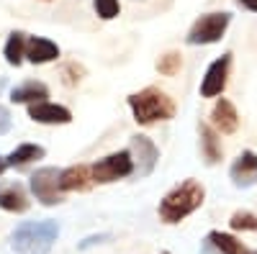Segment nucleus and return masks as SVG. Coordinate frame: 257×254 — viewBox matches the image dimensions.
Wrapping results in <instances>:
<instances>
[{
    "instance_id": "aec40b11",
    "label": "nucleus",
    "mask_w": 257,
    "mask_h": 254,
    "mask_svg": "<svg viewBox=\"0 0 257 254\" xmlns=\"http://www.w3.org/2000/svg\"><path fill=\"white\" fill-rule=\"evenodd\" d=\"M180 67H183V57H180L178 52H170V54H165V57L157 59V70H160V75L173 77L175 72H180Z\"/></svg>"
},
{
    "instance_id": "2eb2a0df",
    "label": "nucleus",
    "mask_w": 257,
    "mask_h": 254,
    "mask_svg": "<svg viewBox=\"0 0 257 254\" xmlns=\"http://www.w3.org/2000/svg\"><path fill=\"white\" fill-rule=\"evenodd\" d=\"M49 98V88L44 82H36V80H29L24 85H18V88L11 90V103H44Z\"/></svg>"
},
{
    "instance_id": "b1692460",
    "label": "nucleus",
    "mask_w": 257,
    "mask_h": 254,
    "mask_svg": "<svg viewBox=\"0 0 257 254\" xmlns=\"http://www.w3.org/2000/svg\"><path fill=\"white\" fill-rule=\"evenodd\" d=\"M103 239H108V236H90V239H85V241L80 244V249H88V246H93V244H100Z\"/></svg>"
},
{
    "instance_id": "9d476101",
    "label": "nucleus",
    "mask_w": 257,
    "mask_h": 254,
    "mask_svg": "<svg viewBox=\"0 0 257 254\" xmlns=\"http://www.w3.org/2000/svg\"><path fill=\"white\" fill-rule=\"evenodd\" d=\"M229 177L237 187H249L257 182V154L254 152H242L234 164L229 167Z\"/></svg>"
},
{
    "instance_id": "dca6fc26",
    "label": "nucleus",
    "mask_w": 257,
    "mask_h": 254,
    "mask_svg": "<svg viewBox=\"0 0 257 254\" xmlns=\"http://www.w3.org/2000/svg\"><path fill=\"white\" fill-rule=\"evenodd\" d=\"M44 154H47V149L41 144H21L6 157V162H8V167H26L36 159H44Z\"/></svg>"
},
{
    "instance_id": "7ed1b4c3",
    "label": "nucleus",
    "mask_w": 257,
    "mask_h": 254,
    "mask_svg": "<svg viewBox=\"0 0 257 254\" xmlns=\"http://www.w3.org/2000/svg\"><path fill=\"white\" fill-rule=\"evenodd\" d=\"M128 108L134 113V121L142 126L157 123V121H170L175 116L173 98L157 88H144L134 95H128Z\"/></svg>"
},
{
    "instance_id": "4468645a",
    "label": "nucleus",
    "mask_w": 257,
    "mask_h": 254,
    "mask_svg": "<svg viewBox=\"0 0 257 254\" xmlns=\"http://www.w3.org/2000/svg\"><path fill=\"white\" fill-rule=\"evenodd\" d=\"M0 208L11 210V213H24V210H29V195H26L24 185H18V182L0 185Z\"/></svg>"
},
{
    "instance_id": "ddd939ff",
    "label": "nucleus",
    "mask_w": 257,
    "mask_h": 254,
    "mask_svg": "<svg viewBox=\"0 0 257 254\" xmlns=\"http://www.w3.org/2000/svg\"><path fill=\"white\" fill-rule=\"evenodd\" d=\"M57 57H59V47L52 39L34 36L26 41V59L31 65H47V62H54Z\"/></svg>"
},
{
    "instance_id": "6ab92c4d",
    "label": "nucleus",
    "mask_w": 257,
    "mask_h": 254,
    "mask_svg": "<svg viewBox=\"0 0 257 254\" xmlns=\"http://www.w3.org/2000/svg\"><path fill=\"white\" fill-rule=\"evenodd\" d=\"M206 241H211L221 254H249V249L242 241H237L231 234H221V231H211Z\"/></svg>"
},
{
    "instance_id": "c85d7f7f",
    "label": "nucleus",
    "mask_w": 257,
    "mask_h": 254,
    "mask_svg": "<svg viewBox=\"0 0 257 254\" xmlns=\"http://www.w3.org/2000/svg\"><path fill=\"white\" fill-rule=\"evenodd\" d=\"M249 254H257V251H252V249H249Z\"/></svg>"
},
{
    "instance_id": "bb28decb",
    "label": "nucleus",
    "mask_w": 257,
    "mask_h": 254,
    "mask_svg": "<svg viewBox=\"0 0 257 254\" xmlns=\"http://www.w3.org/2000/svg\"><path fill=\"white\" fill-rule=\"evenodd\" d=\"M6 169H8V162H6V157H0V175H3Z\"/></svg>"
},
{
    "instance_id": "a211bd4d",
    "label": "nucleus",
    "mask_w": 257,
    "mask_h": 254,
    "mask_svg": "<svg viewBox=\"0 0 257 254\" xmlns=\"http://www.w3.org/2000/svg\"><path fill=\"white\" fill-rule=\"evenodd\" d=\"M26 34L24 31H13L11 36H8V41H6V62L11 67H18L21 62H24V57H26Z\"/></svg>"
},
{
    "instance_id": "f8f14e48",
    "label": "nucleus",
    "mask_w": 257,
    "mask_h": 254,
    "mask_svg": "<svg viewBox=\"0 0 257 254\" xmlns=\"http://www.w3.org/2000/svg\"><path fill=\"white\" fill-rule=\"evenodd\" d=\"M211 121H213V126H216L221 134H234L239 129L237 108H234L231 100H226V98L216 100V105H213V111H211Z\"/></svg>"
},
{
    "instance_id": "5701e85b",
    "label": "nucleus",
    "mask_w": 257,
    "mask_h": 254,
    "mask_svg": "<svg viewBox=\"0 0 257 254\" xmlns=\"http://www.w3.org/2000/svg\"><path fill=\"white\" fill-rule=\"evenodd\" d=\"M13 126V118H11V111L6 108V105H0V136H6L11 131Z\"/></svg>"
},
{
    "instance_id": "39448f33",
    "label": "nucleus",
    "mask_w": 257,
    "mask_h": 254,
    "mask_svg": "<svg viewBox=\"0 0 257 254\" xmlns=\"http://www.w3.org/2000/svg\"><path fill=\"white\" fill-rule=\"evenodd\" d=\"M59 175H62V169H57V167H41L29 177V187L39 203L57 205L64 200L62 190H59Z\"/></svg>"
},
{
    "instance_id": "4be33fe9",
    "label": "nucleus",
    "mask_w": 257,
    "mask_h": 254,
    "mask_svg": "<svg viewBox=\"0 0 257 254\" xmlns=\"http://www.w3.org/2000/svg\"><path fill=\"white\" fill-rule=\"evenodd\" d=\"M93 6L103 21H111L118 16V0H93Z\"/></svg>"
},
{
    "instance_id": "393cba45",
    "label": "nucleus",
    "mask_w": 257,
    "mask_h": 254,
    "mask_svg": "<svg viewBox=\"0 0 257 254\" xmlns=\"http://www.w3.org/2000/svg\"><path fill=\"white\" fill-rule=\"evenodd\" d=\"M203 254H221V251H219L216 246H213L211 241H206V244H203Z\"/></svg>"
},
{
    "instance_id": "cd10ccee",
    "label": "nucleus",
    "mask_w": 257,
    "mask_h": 254,
    "mask_svg": "<svg viewBox=\"0 0 257 254\" xmlns=\"http://www.w3.org/2000/svg\"><path fill=\"white\" fill-rule=\"evenodd\" d=\"M160 254H170V251H160Z\"/></svg>"
},
{
    "instance_id": "20e7f679",
    "label": "nucleus",
    "mask_w": 257,
    "mask_h": 254,
    "mask_svg": "<svg viewBox=\"0 0 257 254\" xmlns=\"http://www.w3.org/2000/svg\"><path fill=\"white\" fill-rule=\"evenodd\" d=\"M229 21H231V13H206L201 16L196 24L190 26L185 41L193 47H198V44H216V41L224 36L226 26H229Z\"/></svg>"
},
{
    "instance_id": "9b49d317",
    "label": "nucleus",
    "mask_w": 257,
    "mask_h": 254,
    "mask_svg": "<svg viewBox=\"0 0 257 254\" xmlns=\"http://www.w3.org/2000/svg\"><path fill=\"white\" fill-rule=\"evenodd\" d=\"M93 185V175H90V167L88 164H75V167H67L62 169L59 175V190L62 193H82Z\"/></svg>"
},
{
    "instance_id": "f03ea898",
    "label": "nucleus",
    "mask_w": 257,
    "mask_h": 254,
    "mask_svg": "<svg viewBox=\"0 0 257 254\" xmlns=\"http://www.w3.org/2000/svg\"><path fill=\"white\" fill-rule=\"evenodd\" d=\"M206 190L196 180H185L178 187H173L160 203V218L165 223H180L185 216H190L193 210H198L203 205Z\"/></svg>"
},
{
    "instance_id": "6e6552de",
    "label": "nucleus",
    "mask_w": 257,
    "mask_h": 254,
    "mask_svg": "<svg viewBox=\"0 0 257 254\" xmlns=\"http://www.w3.org/2000/svg\"><path fill=\"white\" fill-rule=\"evenodd\" d=\"M231 67V54H221L216 62H211V67L206 70V77L201 82V95L203 98H216L226 88V77Z\"/></svg>"
},
{
    "instance_id": "1a4fd4ad",
    "label": "nucleus",
    "mask_w": 257,
    "mask_h": 254,
    "mask_svg": "<svg viewBox=\"0 0 257 254\" xmlns=\"http://www.w3.org/2000/svg\"><path fill=\"white\" fill-rule=\"evenodd\" d=\"M29 118L36 121V123H47V126H64V123H70L72 121V113L64 108V105H57V103H34L29 105Z\"/></svg>"
},
{
    "instance_id": "0eeeda50",
    "label": "nucleus",
    "mask_w": 257,
    "mask_h": 254,
    "mask_svg": "<svg viewBox=\"0 0 257 254\" xmlns=\"http://www.w3.org/2000/svg\"><path fill=\"white\" fill-rule=\"evenodd\" d=\"M128 154H132V162H134V172L139 177H149L155 172V167L160 162V149L155 146V141L149 136H132V146H128Z\"/></svg>"
},
{
    "instance_id": "a878e982",
    "label": "nucleus",
    "mask_w": 257,
    "mask_h": 254,
    "mask_svg": "<svg viewBox=\"0 0 257 254\" xmlns=\"http://www.w3.org/2000/svg\"><path fill=\"white\" fill-rule=\"evenodd\" d=\"M239 3H242L247 11H257V0H239Z\"/></svg>"
},
{
    "instance_id": "f3484780",
    "label": "nucleus",
    "mask_w": 257,
    "mask_h": 254,
    "mask_svg": "<svg viewBox=\"0 0 257 254\" xmlns=\"http://www.w3.org/2000/svg\"><path fill=\"white\" fill-rule=\"evenodd\" d=\"M201 149L208 164H216L221 159V141L208 123H201Z\"/></svg>"
},
{
    "instance_id": "f257e3e1",
    "label": "nucleus",
    "mask_w": 257,
    "mask_h": 254,
    "mask_svg": "<svg viewBox=\"0 0 257 254\" xmlns=\"http://www.w3.org/2000/svg\"><path fill=\"white\" fill-rule=\"evenodd\" d=\"M59 236L57 221H26L11 234V246L16 254H49Z\"/></svg>"
},
{
    "instance_id": "423d86ee",
    "label": "nucleus",
    "mask_w": 257,
    "mask_h": 254,
    "mask_svg": "<svg viewBox=\"0 0 257 254\" xmlns=\"http://www.w3.org/2000/svg\"><path fill=\"white\" fill-rule=\"evenodd\" d=\"M134 172V162H132V154L128 152H113L108 157L98 159L93 167H90V175H93V182H116L121 177H128Z\"/></svg>"
},
{
    "instance_id": "412c9836",
    "label": "nucleus",
    "mask_w": 257,
    "mask_h": 254,
    "mask_svg": "<svg viewBox=\"0 0 257 254\" xmlns=\"http://www.w3.org/2000/svg\"><path fill=\"white\" fill-rule=\"evenodd\" d=\"M229 226L234 231H257V216H252L249 210H237L229 218Z\"/></svg>"
}]
</instances>
